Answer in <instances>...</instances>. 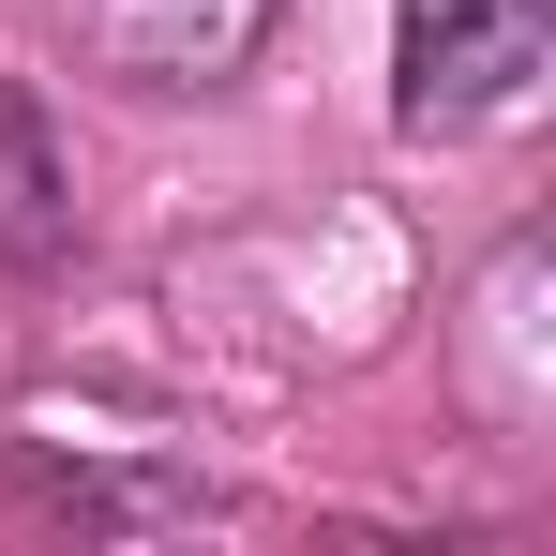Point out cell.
Here are the masks:
<instances>
[{
    "label": "cell",
    "instance_id": "cell-1",
    "mask_svg": "<svg viewBox=\"0 0 556 556\" xmlns=\"http://www.w3.org/2000/svg\"><path fill=\"white\" fill-rule=\"evenodd\" d=\"M542 61H556V0H406L391 105H406V136H496V121H527Z\"/></svg>",
    "mask_w": 556,
    "mask_h": 556
},
{
    "label": "cell",
    "instance_id": "cell-2",
    "mask_svg": "<svg viewBox=\"0 0 556 556\" xmlns=\"http://www.w3.org/2000/svg\"><path fill=\"white\" fill-rule=\"evenodd\" d=\"M271 15L286 0H46V30L121 91H226L271 46Z\"/></svg>",
    "mask_w": 556,
    "mask_h": 556
},
{
    "label": "cell",
    "instance_id": "cell-3",
    "mask_svg": "<svg viewBox=\"0 0 556 556\" xmlns=\"http://www.w3.org/2000/svg\"><path fill=\"white\" fill-rule=\"evenodd\" d=\"M76 241V181H61V136H46V105L0 76V271H46Z\"/></svg>",
    "mask_w": 556,
    "mask_h": 556
}]
</instances>
